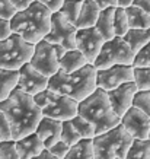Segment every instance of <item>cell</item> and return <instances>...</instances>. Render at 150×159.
<instances>
[{"label": "cell", "mask_w": 150, "mask_h": 159, "mask_svg": "<svg viewBox=\"0 0 150 159\" xmlns=\"http://www.w3.org/2000/svg\"><path fill=\"white\" fill-rule=\"evenodd\" d=\"M0 111L9 121L12 140H19L34 133L39 120L42 118L41 110L35 104L34 97L26 95L16 88L5 101L0 102Z\"/></svg>", "instance_id": "cell-1"}, {"label": "cell", "mask_w": 150, "mask_h": 159, "mask_svg": "<svg viewBox=\"0 0 150 159\" xmlns=\"http://www.w3.org/2000/svg\"><path fill=\"white\" fill-rule=\"evenodd\" d=\"M51 15L53 13L42 3L35 0L26 9L15 12L9 19L10 32L19 35L24 41L34 45L48 34Z\"/></svg>", "instance_id": "cell-2"}, {"label": "cell", "mask_w": 150, "mask_h": 159, "mask_svg": "<svg viewBox=\"0 0 150 159\" xmlns=\"http://www.w3.org/2000/svg\"><path fill=\"white\" fill-rule=\"evenodd\" d=\"M47 89L80 102L96 89V69L93 64L87 63L73 73H63L58 70L55 75L48 77Z\"/></svg>", "instance_id": "cell-3"}, {"label": "cell", "mask_w": 150, "mask_h": 159, "mask_svg": "<svg viewBox=\"0 0 150 159\" xmlns=\"http://www.w3.org/2000/svg\"><path fill=\"white\" fill-rule=\"evenodd\" d=\"M77 114L93 125L95 136L102 134L120 124V117L114 112L107 92L101 88H96L87 98L77 102Z\"/></svg>", "instance_id": "cell-4"}, {"label": "cell", "mask_w": 150, "mask_h": 159, "mask_svg": "<svg viewBox=\"0 0 150 159\" xmlns=\"http://www.w3.org/2000/svg\"><path fill=\"white\" fill-rule=\"evenodd\" d=\"M133 137H131L121 124L114 129L98 134L92 139L93 159H115L126 158L130 149Z\"/></svg>", "instance_id": "cell-5"}, {"label": "cell", "mask_w": 150, "mask_h": 159, "mask_svg": "<svg viewBox=\"0 0 150 159\" xmlns=\"http://www.w3.org/2000/svg\"><path fill=\"white\" fill-rule=\"evenodd\" d=\"M35 104L39 107L42 117H48L53 120L66 121L72 120L77 114V102L66 95H60L55 92L45 89L34 97Z\"/></svg>", "instance_id": "cell-6"}, {"label": "cell", "mask_w": 150, "mask_h": 159, "mask_svg": "<svg viewBox=\"0 0 150 159\" xmlns=\"http://www.w3.org/2000/svg\"><path fill=\"white\" fill-rule=\"evenodd\" d=\"M34 45L26 43L19 35L10 34L7 38L0 39V69L18 70L29 61Z\"/></svg>", "instance_id": "cell-7"}, {"label": "cell", "mask_w": 150, "mask_h": 159, "mask_svg": "<svg viewBox=\"0 0 150 159\" xmlns=\"http://www.w3.org/2000/svg\"><path fill=\"white\" fill-rule=\"evenodd\" d=\"M134 60V53L131 51L128 44L122 39V37H114L102 44L101 51L96 56L93 66L96 70L107 69L115 64H128L131 66Z\"/></svg>", "instance_id": "cell-8"}, {"label": "cell", "mask_w": 150, "mask_h": 159, "mask_svg": "<svg viewBox=\"0 0 150 159\" xmlns=\"http://www.w3.org/2000/svg\"><path fill=\"white\" fill-rule=\"evenodd\" d=\"M76 32L77 28L73 24H70L60 12H54L51 15V22H50V31L45 35V41L50 44H60L66 50L76 48Z\"/></svg>", "instance_id": "cell-9"}, {"label": "cell", "mask_w": 150, "mask_h": 159, "mask_svg": "<svg viewBox=\"0 0 150 159\" xmlns=\"http://www.w3.org/2000/svg\"><path fill=\"white\" fill-rule=\"evenodd\" d=\"M28 63L45 77H51L58 72V58L54 54L53 45L45 39L34 44V51Z\"/></svg>", "instance_id": "cell-10"}, {"label": "cell", "mask_w": 150, "mask_h": 159, "mask_svg": "<svg viewBox=\"0 0 150 159\" xmlns=\"http://www.w3.org/2000/svg\"><path fill=\"white\" fill-rule=\"evenodd\" d=\"M128 82H133V66L115 64L96 70V88H101L104 91H111Z\"/></svg>", "instance_id": "cell-11"}, {"label": "cell", "mask_w": 150, "mask_h": 159, "mask_svg": "<svg viewBox=\"0 0 150 159\" xmlns=\"http://www.w3.org/2000/svg\"><path fill=\"white\" fill-rule=\"evenodd\" d=\"M48 86V77H45L39 72H37L29 63L22 64L18 69V83L16 89L24 92L26 95L35 97L39 92H42Z\"/></svg>", "instance_id": "cell-12"}, {"label": "cell", "mask_w": 150, "mask_h": 159, "mask_svg": "<svg viewBox=\"0 0 150 159\" xmlns=\"http://www.w3.org/2000/svg\"><path fill=\"white\" fill-rule=\"evenodd\" d=\"M74 41H76V50H79L85 56L89 64H93L96 56L101 51L102 44L105 43L101 34L95 29V26L77 29Z\"/></svg>", "instance_id": "cell-13"}, {"label": "cell", "mask_w": 150, "mask_h": 159, "mask_svg": "<svg viewBox=\"0 0 150 159\" xmlns=\"http://www.w3.org/2000/svg\"><path fill=\"white\" fill-rule=\"evenodd\" d=\"M120 124L133 139H147L150 130V118L143 111L131 107L120 118Z\"/></svg>", "instance_id": "cell-14"}, {"label": "cell", "mask_w": 150, "mask_h": 159, "mask_svg": "<svg viewBox=\"0 0 150 159\" xmlns=\"http://www.w3.org/2000/svg\"><path fill=\"white\" fill-rule=\"evenodd\" d=\"M105 92H107L108 101L111 104V108L114 110L117 116L121 118L124 116V112L133 107V98L136 95L137 88L134 85V82H128V83H122L115 89Z\"/></svg>", "instance_id": "cell-15"}, {"label": "cell", "mask_w": 150, "mask_h": 159, "mask_svg": "<svg viewBox=\"0 0 150 159\" xmlns=\"http://www.w3.org/2000/svg\"><path fill=\"white\" fill-rule=\"evenodd\" d=\"M38 136V139H41L42 145L45 149H50L54 143H57L60 140V133H61V121L53 120L48 117H42L39 120L38 125L34 131Z\"/></svg>", "instance_id": "cell-16"}, {"label": "cell", "mask_w": 150, "mask_h": 159, "mask_svg": "<svg viewBox=\"0 0 150 159\" xmlns=\"http://www.w3.org/2000/svg\"><path fill=\"white\" fill-rule=\"evenodd\" d=\"M15 145H16L19 159H32L45 149L41 139H38L35 133H31L19 140H15Z\"/></svg>", "instance_id": "cell-17"}, {"label": "cell", "mask_w": 150, "mask_h": 159, "mask_svg": "<svg viewBox=\"0 0 150 159\" xmlns=\"http://www.w3.org/2000/svg\"><path fill=\"white\" fill-rule=\"evenodd\" d=\"M99 12H101V9L98 7V5L93 0H83L82 6H80V12H79L77 20H76L74 26L77 29L95 26L98 16H99Z\"/></svg>", "instance_id": "cell-18"}, {"label": "cell", "mask_w": 150, "mask_h": 159, "mask_svg": "<svg viewBox=\"0 0 150 159\" xmlns=\"http://www.w3.org/2000/svg\"><path fill=\"white\" fill-rule=\"evenodd\" d=\"M86 64L87 60L79 50H67L63 57L58 60V70L63 73H73Z\"/></svg>", "instance_id": "cell-19"}, {"label": "cell", "mask_w": 150, "mask_h": 159, "mask_svg": "<svg viewBox=\"0 0 150 159\" xmlns=\"http://www.w3.org/2000/svg\"><path fill=\"white\" fill-rule=\"evenodd\" d=\"M114 10H115V7H107V9L101 10L99 16L96 19V24H95V29L101 34L104 41L112 39L115 37V34H114V25H112Z\"/></svg>", "instance_id": "cell-20"}, {"label": "cell", "mask_w": 150, "mask_h": 159, "mask_svg": "<svg viewBox=\"0 0 150 159\" xmlns=\"http://www.w3.org/2000/svg\"><path fill=\"white\" fill-rule=\"evenodd\" d=\"M122 39L128 44L131 51L136 54L141 47H144L147 43H150V26L147 29H128L127 34L122 37Z\"/></svg>", "instance_id": "cell-21"}, {"label": "cell", "mask_w": 150, "mask_h": 159, "mask_svg": "<svg viewBox=\"0 0 150 159\" xmlns=\"http://www.w3.org/2000/svg\"><path fill=\"white\" fill-rule=\"evenodd\" d=\"M126 15H127V22H128V28L131 29H147L150 26V15L137 7V6H130L127 7Z\"/></svg>", "instance_id": "cell-22"}, {"label": "cell", "mask_w": 150, "mask_h": 159, "mask_svg": "<svg viewBox=\"0 0 150 159\" xmlns=\"http://www.w3.org/2000/svg\"><path fill=\"white\" fill-rule=\"evenodd\" d=\"M64 159H93L92 139H80L76 145L70 146Z\"/></svg>", "instance_id": "cell-23"}, {"label": "cell", "mask_w": 150, "mask_h": 159, "mask_svg": "<svg viewBox=\"0 0 150 159\" xmlns=\"http://www.w3.org/2000/svg\"><path fill=\"white\" fill-rule=\"evenodd\" d=\"M18 83V70L0 69V102L5 101Z\"/></svg>", "instance_id": "cell-24"}, {"label": "cell", "mask_w": 150, "mask_h": 159, "mask_svg": "<svg viewBox=\"0 0 150 159\" xmlns=\"http://www.w3.org/2000/svg\"><path fill=\"white\" fill-rule=\"evenodd\" d=\"M124 159H150V140L133 139Z\"/></svg>", "instance_id": "cell-25"}, {"label": "cell", "mask_w": 150, "mask_h": 159, "mask_svg": "<svg viewBox=\"0 0 150 159\" xmlns=\"http://www.w3.org/2000/svg\"><path fill=\"white\" fill-rule=\"evenodd\" d=\"M83 0H64L61 7H60V13L63 15L64 18L70 22V24H76L79 16V12H80V6H82Z\"/></svg>", "instance_id": "cell-26"}, {"label": "cell", "mask_w": 150, "mask_h": 159, "mask_svg": "<svg viewBox=\"0 0 150 159\" xmlns=\"http://www.w3.org/2000/svg\"><path fill=\"white\" fill-rule=\"evenodd\" d=\"M70 121H72L74 130L77 131V134L80 136V139H93L95 137V129H93V125L87 120H85L83 117L76 114Z\"/></svg>", "instance_id": "cell-27"}, {"label": "cell", "mask_w": 150, "mask_h": 159, "mask_svg": "<svg viewBox=\"0 0 150 159\" xmlns=\"http://www.w3.org/2000/svg\"><path fill=\"white\" fill-rule=\"evenodd\" d=\"M133 82L137 91H150V69L133 67Z\"/></svg>", "instance_id": "cell-28"}, {"label": "cell", "mask_w": 150, "mask_h": 159, "mask_svg": "<svg viewBox=\"0 0 150 159\" xmlns=\"http://www.w3.org/2000/svg\"><path fill=\"white\" fill-rule=\"evenodd\" d=\"M112 25H114V34H115V37H124L127 34V31L130 28H128V22H127L126 10L121 9V7H115Z\"/></svg>", "instance_id": "cell-29"}, {"label": "cell", "mask_w": 150, "mask_h": 159, "mask_svg": "<svg viewBox=\"0 0 150 159\" xmlns=\"http://www.w3.org/2000/svg\"><path fill=\"white\" fill-rule=\"evenodd\" d=\"M60 140L64 142L67 146H73L76 145L79 140H80V136L77 134V131L74 130L72 121L66 120L61 121V133H60Z\"/></svg>", "instance_id": "cell-30"}, {"label": "cell", "mask_w": 150, "mask_h": 159, "mask_svg": "<svg viewBox=\"0 0 150 159\" xmlns=\"http://www.w3.org/2000/svg\"><path fill=\"white\" fill-rule=\"evenodd\" d=\"M133 107L143 111L150 118V91H137L133 98Z\"/></svg>", "instance_id": "cell-31"}, {"label": "cell", "mask_w": 150, "mask_h": 159, "mask_svg": "<svg viewBox=\"0 0 150 159\" xmlns=\"http://www.w3.org/2000/svg\"><path fill=\"white\" fill-rule=\"evenodd\" d=\"M133 67H149L150 69V43H147L144 47H141L133 60Z\"/></svg>", "instance_id": "cell-32"}, {"label": "cell", "mask_w": 150, "mask_h": 159, "mask_svg": "<svg viewBox=\"0 0 150 159\" xmlns=\"http://www.w3.org/2000/svg\"><path fill=\"white\" fill-rule=\"evenodd\" d=\"M0 159H19L15 140H2L0 142Z\"/></svg>", "instance_id": "cell-33"}, {"label": "cell", "mask_w": 150, "mask_h": 159, "mask_svg": "<svg viewBox=\"0 0 150 159\" xmlns=\"http://www.w3.org/2000/svg\"><path fill=\"white\" fill-rule=\"evenodd\" d=\"M68 149H70V146H67L64 142H61V140H58L57 143H54V145L47 150H48L53 156H55L57 159H64V156H66V153L68 152Z\"/></svg>", "instance_id": "cell-34"}, {"label": "cell", "mask_w": 150, "mask_h": 159, "mask_svg": "<svg viewBox=\"0 0 150 159\" xmlns=\"http://www.w3.org/2000/svg\"><path fill=\"white\" fill-rule=\"evenodd\" d=\"M0 140H12V131H10L9 121L6 116L0 111Z\"/></svg>", "instance_id": "cell-35"}, {"label": "cell", "mask_w": 150, "mask_h": 159, "mask_svg": "<svg viewBox=\"0 0 150 159\" xmlns=\"http://www.w3.org/2000/svg\"><path fill=\"white\" fill-rule=\"evenodd\" d=\"M16 9H15L9 0H0V19L9 20L15 15Z\"/></svg>", "instance_id": "cell-36"}, {"label": "cell", "mask_w": 150, "mask_h": 159, "mask_svg": "<svg viewBox=\"0 0 150 159\" xmlns=\"http://www.w3.org/2000/svg\"><path fill=\"white\" fill-rule=\"evenodd\" d=\"M37 2L42 3L51 13H54V12H58V10H60V7H61L64 0H37Z\"/></svg>", "instance_id": "cell-37"}, {"label": "cell", "mask_w": 150, "mask_h": 159, "mask_svg": "<svg viewBox=\"0 0 150 159\" xmlns=\"http://www.w3.org/2000/svg\"><path fill=\"white\" fill-rule=\"evenodd\" d=\"M10 34H12V32H10L9 20H6V19H0V39L7 38V37H9Z\"/></svg>", "instance_id": "cell-38"}, {"label": "cell", "mask_w": 150, "mask_h": 159, "mask_svg": "<svg viewBox=\"0 0 150 159\" xmlns=\"http://www.w3.org/2000/svg\"><path fill=\"white\" fill-rule=\"evenodd\" d=\"M10 3H12V6H13L16 10H24L26 9L31 3H34L35 0H9Z\"/></svg>", "instance_id": "cell-39"}, {"label": "cell", "mask_w": 150, "mask_h": 159, "mask_svg": "<svg viewBox=\"0 0 150 159\" xmlns=\"http://www.w3.org/2000/svg\"><path fill=\"white\" fill-rule=\"evenodd\" d=\"M93 2L101 10L107 9V7H117V0H93Z\"/></svg>", "instance_id": "cell-40"}, {"label": "cell", "mask_w": 150, "mask_h": 159, "mask_svg": "<svg viewBox=\"0 0 150 159\" xmlns=\"http://www.w3.org/2000/svg\"><path fill=\"white\" fill-rule=\"evenodd\" d=\"M133 5L140 7L143 12H146L147 15H150V0H134Z\"/></svg>", "instance_id": "cell-41"}, {"label": "cell", "mask_w": 150, "mask_h": 159, "mask_svg": "<svg viewBox=\"0 0 150 159\" xmlns=\"http://www.w3.org/2000/svg\"><path fill=\"white\" fill-rule=\"evenodd\" d=\"M53 45V50H54V54H55V57L60 60V58L64 56V53L67 51V50L64 48L63 45H60V44H51Z\"/></svg>", "instance_id": "cell-42"}, {"label": "cell", "mask_w": 150, "mask_h": 159, "mask_svg": "<svg viewBox=\"0 0 150 159\" xmlns=\"http://www.w3.org/2000/svg\"><path fill=\"white\" fill-rule=\"evenodd\" d=\"M133 2H134V0H117V7L127 9V7L133 6Z\"/></svg>", "instance_id": "cell-43"}, {"label": "cell", "mask_w": 150, "mask_h": 159, "mask_svg": "<svg viewBox=\"0 0 150 159\" xmlns=\"http://www.w3.org/2000/svg\"><path fill=\"white\" fill-rule=\"evenodd\" d=\"M32 159H57L55 156H53V155L50 153L47 149H44L41 153L38 155V156H35V158H32Z\"/></svg>", "instance_id": "cell-44"}, {"label": "cell", "mask_w": 150, "mask_h": 159, "mask_svg": "<svg viewBox=\"0 0 150 159\" xmlns=\"http://www.w3.org/2000/svg\"><path fill=\"white\" fill-rule=\"evenodd\" d=\"M147 139H149V140H150V130H149V136H147Z\"/></svg>", "instance_id": "cell-45"}, {"label": "cell", "mask_w": 150, "mask_h": 159, "mask_svg": "<svg viewBox=\"0 0 150 159\" xmlns=\"http://www.w3.org/2000/svg\"><path fill=\"white\" fill-rule=\"evenodd\" d=\"M115 159H121V158H115Z\"/></svg>", "instance_id": "cell-46"}, {"label": "cell", "mask_w": 150, "mask_h": 159, "mask_svg": "<svg viewBox=\"0 0 150 159\" xmlns=\"http://www.w3.org/2000/svg\"><path fill=\"white\" fill-rule=\"evenodd\" d=\"M0 142H2V140H0Z\"/></svg>", "instance_id": "cell-47"}]
</instances>
